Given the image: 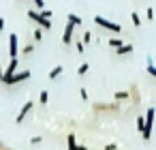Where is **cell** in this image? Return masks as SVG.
<instances>
[{"instance_id": "obj_1", "label": "cell", "mask_w": 156, "mask_h": 150, "mask_svg": "<svg viewBox=\"0 0 156 150\" xmlns=\"http://www.w3.org/2000/svg\"><path fill=\"white\" fill-rule=\"evenodd\" d=\"M28 20H32L34 24H39L43 30H49V28H51V20L45 17V15H43L41 11H37V9H30V11H28Z\"/></svg>"}, {"instance_id": "obj_2", "label": "cell", "mask_w": 156, "mask_h": 150, "mask_svg": "<svg viewBox=\"0 0 156 150\" xmlns=\"http://www.w3.org/2000/svg\"><path fill=\"white\" fill-rule=\"evenodd\" d=\"M154 116H156V109L154 107H147V112H145V129H143V133H141V137L147 141L150 137H152V126H154Z\"/></svg>"}, {"instance_id": "obj_3", "label": "cell", "mask_w": 156, "mask_h": 150, "mask_svg": "<svg viewBox=\"0 0 156 150\" xmlns=\"http://www.w3.org/2000/svg\"><path fill=\"white\" fill-rule=\"evenodd\" d=\"M94 24L101 26V28H105V30H111V32H122V26H120V24L109 22V20L103 17V15H94Z\"/></svg>"}, {"instance_id": "obj_4", "label": "cell", "mask_w": 156, "mask_h": 150, "mask_svg": "<svg viewBox=\"0 0 156 150\" xmlns=\"http://www.w3.org/2000/svg\"><path fill=\"white\" fill-rule=\"evenodd\" d=\"M30 77V71H15L11 77H7L2 84H7V86H13V84H22V82H26Z\"/></svg>"}, {"instance_id": "obj_5", "label": "cell", "mask_w": 156, "mask_h": 150, "mask_svg": "<svg viewBox=\"0 0 156 150\" xmlns=\"http://www.w3.org/2000/svg\"><path fill=\"white\" fill-rule=\"evenodd\" d=\"M9 56L11 58H17L20 56V39H17L15 32L9 35Z\"/></svg>"}, {"instance_id": "obj_6", "label": "cell", "mask_w": 156, "mask_h": 150, "mask_svg": "<svg viewBox=\"0 0 156 150\" xmlns=\"http://www.w3.org/2000/svg\"><path fill=\"white\" fill-rule=\"evenodd\" d=\"M32 107H34V101H26V103H24V107L20 109L17 118H15V124H24V120L28 118V114L32 112Z\"/></svg>"}, {"instance_id": "obj_7", "label": "cell", "mask_w": 156, "mask_h": 150, "mask_svg": "<svg viewBox=\"0 0 156 150\" xmlns=\"http://www.w3.org/2000/svg\"><path fill=\"white\" fill-rule=\"evenodd\" d=\"M75 28H77L75 24L66 22V26H64V32H62V43H64V45H71V43H73V30H75Z\"/></svg>"}, {"instance_id": "obj_8", "label": "cell", "mask_w": 156, "mask_h": 150, "mask_svg": "<svg viewBox=\"0 0 156 150\" xmlns=\"http://www.w3.org/2000/svg\"><path fill=\"white\" fill-rule=\"evenodd\" d=\"M17 67H20V60H17V58H11V60H9V64H7V69H5V77L0 79V82H5L7 77H11V75L17 71Z\"/></svg>"}, {"instance_id": "obj_9", "label": "cell", "mask_w": 156, "mask_h": 150, "mask_svg": "<svg viewBox=\"0 0 156 150\" xmlns=\"http://www.w3.org/2000/svg\"><path fill=\"white\" fill-rule=\"evenodd\" d=\"M77 148H79V144H77L75 133H69L66 135V150H77Z\"/></svg>"}, {"instance_id": "obj_10", "label": "cell", "mask_w": 156, "mask_h": 150, "mask_svg": "<svg viewBox=\"0 0 156 150\" xmlns=\"http://www.w3.org/2000/svg\"><path fill=\"white\" fill-rule=\"evenodd\" d=\"M133 49H135V47H133L130 43H124L122 47L115 49V54H118V56H128V54H133Z\"/></svg>"}, {"instance_id": "obj_11", "label": "cell", "mask_w": 156, "mask_h": 150, "mask_svg": "<svg viewBox=\"0 0 156 150\" xmlns=\"http://www.w3.org/2000/svg\"><path fill=\"white\" fill-rule=\"evenodd\" d=\"M109 109H118V103H111V105H105V103H96L94 105V112H109Z\"/></svg>"}, {"instance_id": "obj_12", "label": "cell", "mask_w": 156, "mask_h": 150, "mask_svg": "<svg viewBox=\"0 0 156 150\" xmlns=\"http://www.w3.org/2000/svg\"><path fill=\"white\" fill-rule=\"evenodd\" d=\"M62 71H64V67H62V64H56V67L49 71V79H56V77H60V75H62Z\"/></svg>"}, {"instance_id": "obj_13", "label": "cell", "mask_w": 156, "mask_h": 150, "mask_svg": "<svg viewBox=\"0 0 156 150\" xmlns=\"http://www.w3.org/2000/svg\"><path fill=\"white\" fill-rule=\"evenodd\" d=\"M128 97H130V92H128V90H118V92L113 94V99H115V101H128Z\"/></svg>"}, {"instance_id": "obj_14", "label": "cell", "mask_w": 156, "mask_h": 150, "mask_svg": "<svg viewBox=\"0 0 156 150\" xmlns=\"http://www.w3.org/2000/svg\"><path fill=\"white\" fill-rule=\"evenodd\" d=\"M66 22H71V24H75V26H81V17L75 15V13H69V15H66Z\"/></svg>"}, {"instance_id": "obj_15", "label": "cell", "mask_w": 156, "mask_h": 150, "mask_svg": "<svg viewBox=\"0 0 156 150\" xmlns=\"http://www.w3.org/2000/svg\"><path fill=\"white\" fill-rule=\"evenodd\" d=\"M32 52H34V45L32 43H26L24 47H20V54H24V56H30Z\"/></svg>"}, {"instance_id": "obj_16", "label": "cell", "mask_w": 156, "mask_h": 150, "mask_svg": "<svg viewBox=\"0 0 156 150\" xmlns=\"http://www.w3.org/2000/svg\"><path fill=\"white\" fill-rule=\"evenodd\" d=\"M43 32H45V30H43L41 26H39V28H34V30H32V39H34V41L39 43V41L43 39Z\"/></svg>"}, {"instance_id": "obj_17", "label": "cell", "mask_w": 156, "mask_h": 150, "mask_svg": "<svg viewBox=\"0 0 156 150\" xmlns=\"http://www.w3.org/2000/svg\"><path fill=\"white\" fill-rule=\"evenodd\" d=\"M107 43H109V47H113V49H118V47H122V45H124V41H122V39H115V37H113V39H109Z\"/></svg>"}, {"instance_id": "obj_18", "label": "cell", "mask_w": 156, "mask_h": 150, "mask_svg": "<svg viewBox=\"0 0 156 150\" xmlns=\"http://www.w3.org/2000/svg\"><path fill=\"white\" fill-rule=\"evenodd\" d=\"M47 101H49V92L47 90H41L39 92V103L41 105H47Z\"/></svg>"}, {"instance_id": "obj_19", "label": "cell", "mask_w": 156, "mask_h": 150, "mask_svg": "<svg viewBox=\"0 0 156 150\" xmlns=\"http://www.w3.org/2000/svg\"><path fill=\"white\" fill-rule=\"evenodd\" d=\"M88 69H90V64H88V62H81V64L77 67V75H86Z\"/></svg>"}, {"instance_id": "obj_20", "label": "cell", "mask_w": 156, "mask_h": 150, "mask_svg": "<svg viewBox=\"0 0 156 150\" xmlns=\"http://www.w3.org/2000/svg\"><path fill=\"white\" fill-rule=\"evenodd\" d=\"M137 129H139V133H143V129H145V116H137Z\"/></svg>"}, {"instance_id": "obj_21", "label": "cell", "mask_w": 156, "mask_h": 150, "mask_svg": "<svg viewBox=\"0 0 156 150\" xmlns=\"http://www.w3.org/2000/svg\"><path fill=\"white\" fill-rule=\"evenodd\" d=\"M130 22H133V26H141V17H139V13H130Z\"/></svg>"}, {"instance_id": "obj_22", "label": "cell", "mask_w": 156, "mask_h": 150, "mask_svg": "<svg viewBox=\"0 0 156 150\" xmlns=\"http://www.w3.org/2000/svg\"><path fill=\"white\" fill-rule=\"evenodd\" d=\"M147 73H150L152 77H156V67H154V62H152V58H147Z\"/></svg>"}, {"instance_id": "obj_23", "label": "cell", "mask_w": 156, "mask_h": 150, "mask_svg": "<svg viewBox=\"0 0 156 150\" xmlns=\"http://www.w3.org/2000/svg\"><path fill=\"white\" fill-rule=\"evenodd\" d=\"M75 47H77V52H79V54H83V52H86V43H83L81 39H77V41H75Z\"/></svg>"}, {"instance_id": "obj_24", "label": "cell", "mask_w": 156, "mask_h": 150, "mask_svg": "<svg viewBox=\"0 0 156 150\" xmlns=\"http://www.w3.org/2000/svg\"><path fill=\"white\" fill-rule=\"evenodd\" d=\"M41 141H43V135H34V137H30V144H32V146H39Z\"/></svg>"}, {"instance_id": "obj_25", "label": "cell", "mask_w": 156, "mask_h": 150, "mask_svg": "<svg viewBox=\"0 0 156 150\" xmlns=\"http://www.w3.org/2000/svg\"><path fill=\"white\" fill-rule=\"evenodd\" d=\"M32 5H34L39 11H43V9H45V0H32Z\"/></svg>"}, {"instance_id": "obj_26", "label": "cell", "mask_w": 156, "mask_h": 150, "mask_svg": "<svg viewBox=\"0 0 156 150\" xmlns=\"http://www.w3.org/2000/svg\"><path fill=\"white\" fill-rule=\"evenodd\" d=\"M145 17H147L150 22L154 20V9H152V7H147V9H145Z\"/></svg>"}, {"instance_id": "obj_27", "label": "cell", "mask_w": 156, "mask_h": 150, "mask_svg": "<svg viewBox=\"0 0 156 150\" xmlns=\"http://www.w3.org/2000/svg\"><path fill=\"white\" fill-rule=\"evenodd\" d=\"M81 41H83V43L88 45V43L92 41V32H83V39H81Z\"/></svg>"}, {"instance_id": "obj_28", "label": "cell", "mask_w": 156, "mask_h": 150, "mask_svg": "<svg viewBox=\"0 0 156 150\" xmlns=\"http://www.w3.org/2000/svg\"><path fill=\"white\" fill-rule=\"evenodd\" d=\"M79 97H81V101H88V90L86 88H79Z\"/></svg>"}, {"instance_id": "obj_29", "label": "cell", "mask_w": 156, "mask_h": 150, "mask_svg": "<svg viewBox=\"0 0 156 150\" xmlns=\"http://www.w3.org/2000/svg\"><path fill=\"white\" fill-rule=\"evenodd\" d=\"M41 13H43V15H45V17H49V20H51V15H54V13H51V11H49V9H43V11H41Z\"/></svg>"}, {"instance_id": "obj_30", "label": "cell", "mask_w": 156, "mask_h": 150, "mask_svg": "<svg viewBox=\"0 0 156 150\" xmlns=\"http://www.w3.org/2000/svg\"><path fill=\"white\" fill-rule=\"evenodd\" d=\"M105 150H118V144H107Z\"/></svg>"}, {"instance_id": "obj_31", "label": "cell", "mask_w": 156, "mask_h": 150, "mask_svg": "<svg viewBox=\"0 0 156 150\" xmlns=\"http://www.w3.org/2000/svg\"><path fill=\"white\" fill-rule=\"evenodd\" d=\"M0 150H13V148H9V146H7L5 141H0Z\"/></svg>"}, {"instance_id": "obj_32", "label": "cell", "mask_w": 156, "mask_h": 150, "mask_svg": "<svg viewBox=\"0 0 156 150\" xmlns=\"http://www.w3.org/2000/svg\"><path fill=\"white\" fill-rule=\"evenodd\" d=\"M5 24H7V22H5V17H0V32L5 30Z\"/></svg>"}, {"instance_id": "obj_33", "label": "cell", "mask_w": 156, "mask_h": 150, "mask_svg": "<svg viewBox=\"0 0 156 150\" xmlns=\"http://www.w3.org/2000/svg\"><path fill=\"white\" fill-rule=\"evenodd\" d=\"M5 77V69H2V62H0V79Z\"/></svg>"}, {"instance_id": "obj_34", "label": "cell", "mask_w": 156, "mask_h": 150, "mask_svg": "<svg viewBox=\"0 0 156 150\" xmlns=\"http://www.w3.org/2000/svg\"><path fill=\"white\" fill-rule=\"evenodd\" d=\"M77 150H88V148H86V146H79V148H77Z\"/></svg>"}]
</instances>
